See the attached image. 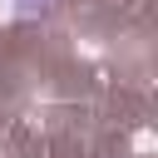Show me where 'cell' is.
<instances>
[{
    "mask_svg": "<svg viewBox=\"0 0 158 158\" xmlns=\"http://www.w3.org/2000/svg\"><path fill=\"white\" fill-rule=\"evenodd\" d=\"M15 5H20V10H40L44 0H15Z\"/></svg>",
    "mask_w": 158,
    "mask_h": 158,
    "instance_id": "6da1fadb",
    "label": "cell"
}]
</instances>
